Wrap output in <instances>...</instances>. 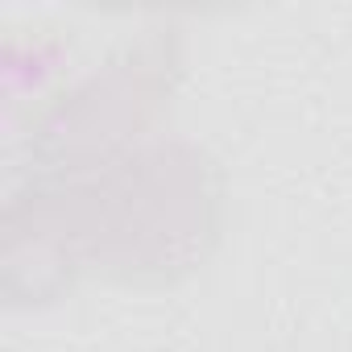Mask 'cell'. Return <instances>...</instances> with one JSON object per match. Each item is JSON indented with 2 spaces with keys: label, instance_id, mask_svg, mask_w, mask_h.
I'll list each match as a JSON object with an SVG mask.
<instances>
[{
  "label": "cell",
  "instance_id": "1",
  "mask_svg": "<svg viewBox=\"0 0 352 352\" xmlns=\"http://www.w3.org/2000/svg\"><path fill=\"white\" fill-rule=\"evenodd\" d=\"M50 191L79 270L124 286L183 282L224 232V174L187 137H149L104 170Z\"/></svg>",
  "mask_w": 352,
  "mask_h": 352
},
{
  "label": "cell",
  "instance_id": "2",
  "mask_svg": "<svg viewBox=\"0 0 352 352\" xmlns=\"http://www.w3.org/2000/svg\"><path fill=\"white\" fill-rule=\"evenodd\" d=\"M179 71L174 42L145 38L112 54L79 87L63 91L34 133V157L42 162L34 183L67 187L104 170L120 153L137 149L145 129L157 120L170 79Z\"/></svg>",
  "mask_w": 352,
  "mask_h": 352
}]
</instances>
